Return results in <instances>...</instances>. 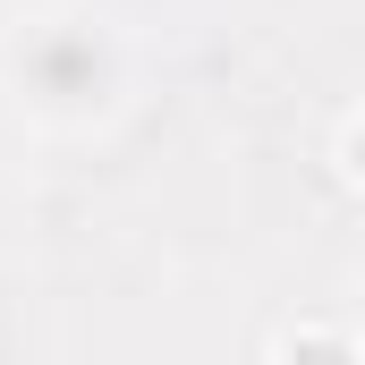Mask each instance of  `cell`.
Wrapping results in <instances>:
<instances>
[{"label": "cell", "instance_id": "cell-1", "mask_svg": "<svg viewBox=\"0 0 365 365\" xmlns=\"http://www.w3.org/2000/svg\"><path fill=\"white\" fill-rule=\"evenodd\" d=\"M9 93L43 128H93L128 93V51L93 9H34L9 34Z\"/></svg>", "mask_w": 365, "mask_h": 365}]
</instances>
